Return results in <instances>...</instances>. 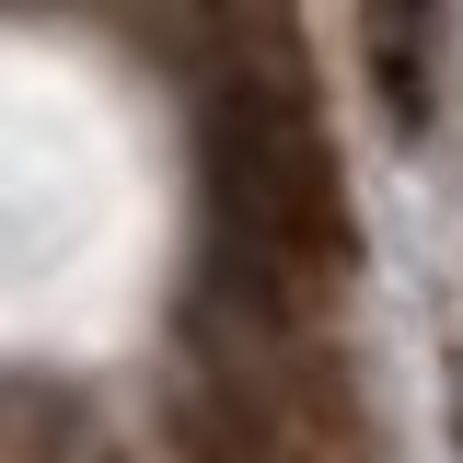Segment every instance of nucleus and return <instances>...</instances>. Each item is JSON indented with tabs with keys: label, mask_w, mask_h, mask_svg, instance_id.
Listing matches in <instances>:
<instances>
[{
	"label": "nucleus",
	"mask_w": 463,
	"mask_h": 463,
	"mask_svg": "<svg viewBox=\"0 0 463 463\" xmlns=\"http://www.w3.org/2000/svg\"><path fill=\"white\" fill-rule=\"evenodd\" d=\"M209 279L313 313L347 279V197L301 70L232 58L209 93Z\"/></svg>",
	"instance_id": "1"
},
{
	"label": "nucleus",
	"mask_w": 463,
	"mask_h": 463,
	"mask_svg": "<svg viewBox=\"0 0 463 463\" xmlns=\"http://www.w3.org/2000/svg\"><path fill=\"white\" fill-rule=\"evenodd\" d=\"M371 35V93L394 105V128H429L440 105V0H359Z\"/></svg>",
	"instance_id": "2"
}]
</instances>
